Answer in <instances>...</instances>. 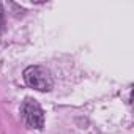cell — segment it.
Wrapping results in <instances>:
<instances>
[{
    "label": "cell",
    "mask_w": 134,
    "mask_h": 134,
    "mask_svg": "<svg viewBox=\"0 0 134 134\" xmlns=\"http://www.w3.org/2000/svg\"><path fill=\"white\" fill-rule=\"evenodd\" d=\"M24 81L30 88L38 92H49L52 88V77L43 66H29L24 71Z\"/></svg>",
    "instance_id": "cell-1"
},
{
    "label": "cell",
    "mask_w": 134,
    "mask_h": 134,
    "mask_svg": "<svg viewBox=\"0 0 134 134\" xmlns=\"http://www.w3.org/2000/svg\"><path fill=\"white\" fill-rule=\"evenodd\" d=\"M21 114H22L24 121L30 128H35V129L43 128V125H44V112H43L41 106L35 99L27 98L21 106Z\"/></svg>",
    "instance_id": "cell-2"
},
{
    "label": "cell",
    "mask_w": 134,
    "mask_h": 134,
    "mask_svg": "<svg viewBox=\"0 0 134 134\" xmlns=\"http://www.w3.org/2000/svg\"><path fill=\"white\" fill-rule=\"evenodd\" d=\"M2 29H3V11L0 8V32H2Z\"/></svg>",
    "instance_id": "cell-3"
}]
</instances>
